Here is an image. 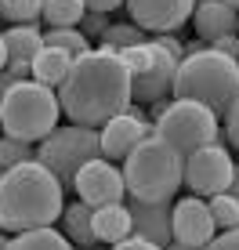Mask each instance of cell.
<instances>
[{"label":"cell","instance_id":"6da1fadb","mask_svg":"<svg viewBox=\"0 0 239 250\" xmlns=\"http://www.w3.org/2000/svg\"><path fill=\"white\" fill-rule=\"evenodd\" d=\"M58 102L69 124L101 131L109 120L123 116L134 105V76L123 65L120 51L95 47L73 62L69 80L58 87Z\"/></svg>","mask_w":239,"mask_h":250},{"label":"cell","instance_id":"7a4b0ae2","mask_svg":"<svg viewBox=\"0 0 239 250\" xmlns=\"http://www.w3.org/2000/svg\"><path fill=\"white\" fill-rule=\"evenodd\" d=\"M65 185L40 160L19 163L0 178V229L4 232H33L62 221Z\"/></svg>","mask_w":239,"mask_h":250},{"label":"cell","instance_id":"3957f363","mask_svg":"<svg viewBox=\"0 0 239 250\" xmlns=\"http://www.w3.org/2000/svg\"><path fill=\"white\" fill-rule=\"evenodd\" d=\"M174 98L199 102V105L214 109L218 116H225L239 98V62L214 47L189 51V58L178 65Z\"/></svg>","mask_w":239,"mask_h":250},{"label":"cell","instance_id":"277c9868","mask_svg":"<svg viewBox=\"0 0 239 250\" xmlns=\"http://www.w3.org/2000/svg\"><path fill=\"white\" fill-rule=\"evenodd\" d=\"M123 182L131 200H145V203L174 200L178 188L185 185V160L152 134L123 160Z\"/></svg>","mask_w":239,"mask_h":250},{"label":"cell","instance_id":"5b68a950","mask_svg":"<svg viewBox=\"0 0 239 250\" xmlns=\"http://www.w3.org/2000/svg\"><path fill=\"white\" fill-rule=\"evenodd\" d=\"M58 116H62L58 91L37 80H19L0 102V131L29 145H40L47 134H55Z\"/></svg>","mask_w":239,"mask_h":250},{"label":"cell","instance_id":"8992f818","mask_svg":"<svg viewBox=\"0 0 239 250\" xmlns=\"http://www.w3.org/2000/svg\"><path fill=\"white\" fill-rule=\"evenodd\" d=\"M152 134L159 142H167L181 160H189L192 152L221 142V120H218L214 109L199 105V102L170 98L167 109L152 120Z\"/></svg>","mask_w":239,"mask_h":250},{"label":"cell","instance_id":"52a82bcc","mask_svg":"<svg viewBox=\"0 0 239 250\" xmlns=\"http://www.w3.org/2000/svg\"><path fill=\"white\" fill-rule=\"evenodd\" d=\"M98 156H101V131L76 127V124L58 127L55 134H47L44 142L37 145V160L44 163L65 188H76V174Z\"/></svg>","mask_w":239,"mask_h":250},{"label":"cell","instance_id":"ba28073f","mask_svg":"<svg viewBox=\"0 0 239 250\" xmlns=\"http://www.w3.org/2000/svg\"><path fill=\"white\" fill-rule=\"evenodd\" d=\"M239 182L236 174V160L228 156L225 145H207V149L192 152L185 160V185L189 196H203V200H214L221 192H232V185Z\"/></svg>","mask_w":239,"mask_h":250},{"label":"cell","instance_id":"9c48e42d","mask_svg":"<svg viewBox=\"0 0 239 250\" xmlns=\"http://www.w3.org/2000/svg\"><path fill=\"white\" fill-rule=\"evenodd\" d=\"M76 200H83L87 207H113V203H123L127 196V182H123V167L120 163H109L105 156L91 160L87 167L76 174Z\"/></svg>","mask_w":239,"mask_h":250},{"label":"cell","instance_id":"30bf717a","mask_svg":"<svg viewBox=\"0 0 239 250\" xmlns=\"http://www.w3.org/2000/svg\"><path fill=\"white\" fill-rule=\"evenodd\" d=\"M145 138H152V120L145 116L141 105H131L123 116L109 120V124L101 127V156L109 163H120V167H123V160L138 149Z\"/></svg>","mask_w":239,"mask_h":250},{"label":"cell","instance_id":"8fae6325","mask_svg":"<svg viewBox=\"0 0 239 250\" xmlns=\"http://www.w3.org/2000/svg\"><path fill=\"white\" fill-rule=\"evenodd\" d=\"M196 0H127L131 22L145 29L149 37H163V33L181 29L185 22H192L196 15Z\"/></svg>","mask_w":239,"mask_h":250},{"label":"cell","instance_id":"7c38bea8","mask_svg":"<svg viewBox=\"0 0 239 250\" xmlns=\"http://www.w3.org/2000/svg\"><path fill=\"white\" fill-rule=\"evenodd\" d=\"M214 236H218V221L210 214V200H203V196L174 200V243L207 250L214 243Z\"/></svg>","mask_w":239,"mask_h":250},{"label":"cell","instance_id":"4fadbf2b","mask_svg":"<svg viewBox=\"0 0 239 250\" xmlns=\"http://www.w3.org/2000/svg\"><path fill=\"white\" fill-rule=\"evenodd\" d=\"M178 65H181V62H178L170 51L152 44L149 69L134 76V105H156V102H167V94H174Z\"/></svg>","mask_w":239,"mask_h":250},{"label":"cell","instance_id":"5bb4252c","mask_svg":"<svg viewBox=\"0 0 239 250\" xmlns=\"http://www.w3.org/2000/svg\"><path fill=\"white\" fill-rule=\"evenodd\" d=\"M131 218H134V236L145 239L152 247H170L174 243V200L163 203H145V200H131Z\"/></svg>","mask_w":239,"mask_h":250},{"label":"cell","instance_id":"9a60e30c","mask_svg":"<svg viewBox=\"0 0 239 250\" xmlns=\"http://www.w3.org/2000/svg\"><path fill=\"white\" fill-rule=\"evenodd\" d=\"M192 29L199 37V44H207V47L225 40V37H239V11L228 7L225 0H207V4L196 7Z\"/></svg>","mask_w":239,"mask_h":250},{"label":"cell","instance_id":"2e32d148","mask_svg":"<svg viewBox=\"0 0 239 250\" xmlns=\"http://www.w3.org/2000/svg\"><path fill=\"white\" fill-rule=\"evenodd\" d=\"M95 236H98L101 247L127 243V239L134 236L131 207H127V203H113V207H101V210H95Z\"/></svg>","mask_w":239,"mask_h":250},{"label":"cell","instance_id":"e0dca14e","mask_svg":"<svg viewBox=\"0 0 239 250\" xmlns=\"http://www.w3.org/2000/svg\"><path fill=\"white\" fill-rule=\"evenodd\" d=\"M62 236L80 250V247H98V236H95V207L87 203H65L62 210Z\"/></svg>","mask_w":239,"mask_h":250},{"label":"cell","instance_id":"ac0fdd59","mask_svg":"<svg viewBox=\"0 0 239 250\" xmlns=\"http://www.w3.org/2000/svg\"><path fill=\"white\" fill-rule=\"evenodd\" d=\"M44 37L47 33L40 29V22H33V25H11V29H4V44H7V58L11 62H25V65H33L37 62V55L44 51Z\"/></svg>","mask_w":239,"mask_h":250},{"label":"cell","instance_id":"d6986e66","mask_svg":"<svg viewBox=\"0 0 239 250\" xmlns=\"http://www.w3.org/2000/svg\"><path fill=\"white\" fill-rule=\"evenodd\" d=\"M73 62H76V58H69L65 51H58V47H44V51L37 55V62H33V80L44 83V87H55V91H58L65 80H69Z\"/></svg>","mask_w":239,"mask_h":250},{"label":"cell","instance_id":"ffe728a7","mask_svg":"<svg viewBox=\"0 0 239 250\" xmlns=\"http://www.w3.org/2000/svg\"><path fill=\"white\" fill-rule=\"evenodd\" d=\"M7 250H76V247L62 236V229H33L11 236Z\"/></svg>","mask_w":239,"mask_h":250},{"label":"cell","instance_id":"44dd1931","mask_svg":"<svg viewBox=\"0 0 239 250\" xmlns=\"http://www.w3.org/2000/svg\"><path fill=\"white\" fill-rule=\"evenodd\" d=\"M87 15V0H44V22L51 29H76Z\"/></svg>","mask_w":239,"mask_h":250},{"label":"cell","instance_id":"7402d4cb","mask_svg":"<svg viewBox=\"0 0 239 250\" xmlns=\"http://www.w3.org/2000/svg\"><path fill=\"white\" fill-rule=\"evenodd\" d=\"M44 44H47V47H58V51H65L69 58H83L87 51H95V47H91V40L83 37L80 29H47Z\"/></svg>","mask_w":239,"mask_h":250},{"label":"cell","instance_id":"603a6c76","mask_svg":"<svg viewBox=\"0 0 239 250\" xmlns=\"http://www.w3.org/2000/svg\"><path fill=\"white\" fill-rule=\"evenodd\" d=\"M149 40V33L138 29L134 22H120V25H109L105 29V37H101V44L98 47H113V51H127V47H138Z\"/></svg>","mask_w":239,"mask_h":250},{"label":"cell","instance_id":"cb8c5ba5","mask_svg":"<svg viewBox=\"0 0 239 250\" xmlns=\"http://www.w3.org/2000/svg\"><path fill=\"white\" fill-rule=\"evenodd\" d=\"M4 7V22L11 25H33L37 19H44V0H0Z\"/></svg>","mask_w":239,"mask_h":250},{"label":"cell","instance_id":"d4e9b609","mask_svg":"<svg viewBox=\"0 0 239 250\" xmlns=\"http://www.w3.org/2000/svg\"><path fill=\"white\" fill-rule=\"evenodd\" d=\"M210 214H214L218 229L228 232V229H239V196L236 192H221L210 200Z\"/></svg>","mask_w":239,"mask_h":250},{"label":"cell","instance_id":"484cf974","mask_svg":"<svg viewBox=\"0 0 239 250\" xmlns=\"http://www.w3.org/2000/svg\"><path fill=\"white\" fill-rule=\"evenodd\" d=\"M29 160H37V145H29V142H19V138H0V167L4 170H11V167H19V163H29Z\"/></svg>","mask_w":239,"mask_h":250},{"label":"cell","instance_id":"4316f807","mask_svg":"<svg viewBox=\"0 0 239 250\" xmlns=\"http://www.w3.org/2000/svg\"><path fill=\"white\" fill-rule=\"evenodd\" d=\"M76 29H80L87 40H98V44H101V37H105V29H109V15L105 11H87Z\"/></svg>","mask_w":239,"mask_h":250},{"label":"cell","instance_id":"83f0119b","mask_svg":"<svg viewBox=\"0 0 239 250\" xmlns=\"http://www.w3.org/2000/svg\"><path fill=\"white\" fill-rule=\"evenodd\" d=\"M225 142L232 145V149H239V98L232 102V109L225 113Z\"/></svg>","mask_w":239,"mask_h":250},{"label":"cell","instance_id":"f1b7e54d","mask_svg":"<svg viewBox=\"0 0 239 250\" xmlns=\"http://www.w3.org/2000/svg\"><path fill=\"white\" fill-rule=\"evenodd\" d=\"M207 250H239V229H228V232H221V236H214V243Z\"/></svg>","mask_w":239,"mask_h":250},{"label":"cell","instance_id":"f546056e","mask_svg":"<svg viewBox=\"0 0 239 250\" xmlns=\"http://www.w3.org/2000/svg\"><path fill=\"white\" fill-rule=\"evenodd\" d=\"M214 51H221V55H228V58H236L239 62V37H225V40H218V44H210Z\"/></svg>","mask_w":239,"mask_h":250},{"label":"cell","instance_id":"4dcf8cb0","mask_svg":"<svg viewBox=\"0 0 239 250\" xmlns=\"http://www.w3.org/2000/svg\"><path fill=\"white\" fill-rule=\"evenodd\" d=\"M116 7H127V0H87V11H105V15H113Z\"/></svg>","mask_w":239,"mask_h":250},{"label":"cell","instance_id":"1f68e13d","mask_svg":"<svg viewBox=\"0 0 239 250\" xmlns=\"http://www.w3.org/2000/svg\"><path fill=\"white\" fill-rule=\"evenodd\" d=\"M109 250H163V247H152V243H145V239L131 236L127 243H116V247H109Z\"/></svg>","mask_w":239,"mask_h":250},{"label":"cell","instance_id":"d6a6232c","mask_svg":"<svg viewBox=\"0 0 239 250\" xmlns=\"http://www.w3.org/2000/svg\"><path fill=\"white\" fill-rule=\"evenodd\" d=\"M15 83H19V76H15V73H11V69H4V73H0V102H4V98H7V91H11V87H15Z\"/></svg>","mask_w":239,"mask_h":250},{"label":"cell","instance_id":"836d02e7","mask_svg":"<svg viewBox=\"0 0 239 250\" xmlns=\"http://www.w3.org/2000/svg\"><path fill=\"white\" fill-rule=\"evenodd\" d=\"M7 62H11V58H7V44H4V33H0V73L7 69Z\"/></svg>","mask_w":239,"mask_h":250},{"label":"cell","instance_id":"e575fe53","mask_svg":"<svg viewBox=\"0 0 239 250\" xmlns=\"http://www.w3.org/2000/svg\"><path fill=\"white\" fill-rule=\"evenodd\" d=\"M7 243H11V236H7V232L0 229V250H7Z\"/></svg>","mask_w":239,"mask_h":250},{"label":"cell","instance_id":"d590c367","mask_svg":"<svg viewBox=\"0 0 239 250\" xmlns=\"http://www.w3.org/2000/svg\"><path fill=\"white\" fill-rule=\"evenodd\" d=\"M167 250H192V247H181V243H170Z\"/></svg>","mask_w":239,"mask_h":250},{"label":"cell","instance_id":"8d00e7d4","mask_svg":"<svg viewBox=\"0 0 239 250\" xmlns=\"http://www.w3.org/2000/svg\"><path fill=\"white\" fill-rule=\"evenodd\" d=\"M80 250H109V247H101V243H98V247H80Z\"/></svg>","mask_w":239,"mask_h":250},{"label":"cell","instance_id":"74e56055","mask_svg":"<svg viewBox=\"0 0 239 250\" xmlns=\"http://www.w3.org/2000/svg\"><path fill=\"white\" fill-rule=\"evenodd\" d=\"M225 4H228V7H236V11H239V0H225Z\"/></svg>","mask_w":239,"mask_h":250},{"label":"cell","instance_id":"f35d334b","mask_svg":"<svg viewBox=\"0 0 239 250\" xmlns=\"http://www.w3.org/2000/svg\"><path fill=\"white\" fill-rule=\"evenodd\" d=\"M232 192H236V196H239V182H236V185H232Z\"/></svg>","mask_w":239,"mask_h":250},{"label":"cell","instance_id":"ab89813d","mask_svg":"<svg viewBox=\"0 0 239 250\" xmlns=\"http://www.w3.org/2000/svg\"><path fill=\"white\" fill-rule=\"evenodd\" d=\"M0 22H4V7H0Z\"/></svg>","mask_w":239,"mask_h":250},{"label":"cell","instance_id":"60d3db41","mask_svg":"<svg viewBox=\"0 0 239 250\" xmlns=\"http://www.w3.org/2000/svg\"><path fill=\"white\" fill-rule=\"evenodd\" d=\"M196 4H207V0H196Z\"/></svg>","mask_w":239,"mask_h":250},{"label":"cell","instance_id":"b9f144b4","mask_svg":"<svg viewBox=\"0 0 239 250\" xmlns=\"http://www.w3.org/2000/svg\"><path fill=\"white\" fill-rule=\"evenodd\" d=\"M0 178H4V167H0Z\"/></svg>","mask_w":239,"mask_h":250},{"label":"cell","instance_id":"7bdbcfd3","mask_svg":"<svg viewBox=\"0 0 239 250\" xmlns=\"http://www.w3.org/2000/svg\"><path fill=\"white\" fill-rule=\"evenodd\" d=\"M236 174H239V163H236Z\"/></svg>","mask_w":239,"mask_h":250}]
</instances>
